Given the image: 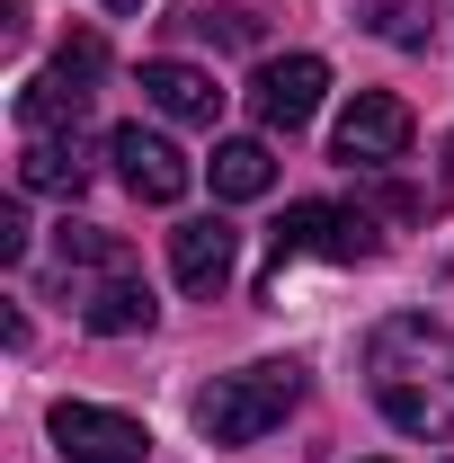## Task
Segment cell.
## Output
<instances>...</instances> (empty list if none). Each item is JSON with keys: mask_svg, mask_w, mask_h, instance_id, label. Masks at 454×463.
I'll use <instances>...</instances> for the list:
<instances>
[{"mask_svg": "<svg viewBox=\"0 0 454 463\" xmlns=\"http://www.w3.org/2000/svg\"><path fill=\"white\" fill-rule=\"evenodd\" d=\"M365 383H374V410L401 437H428V446L454 437V330L446 321H419V312L383 321L365 339Z\"/></svg>", "mask_w": 454, "mask_h": 463, "instance_id": "1", "label": "cell"}, {"mask_svg": "<svg viewBox=\"0 0 454 463\" xmlns=\"http://www.w3.org/2000/svg\"><path fill=\"white\" fill-rule=\"evenodd\" d=\"M294 402H303V365H294V356H268V365L223 374L214 392H196V428H205L214 446H259Z\"/></svg>", "mask_w": 454, "mask_h": 463, "instance_id": "2", "label": "cell"}, {"mask_svg": "<svg viewBox=\"0 0 454 463\" xmlns=\"http://www.w3.org/2000/svg\"><path fill=\"white\" fill-rule=\"evenodd\" d=\"M374 250H383V232H374L365 205L312 196V205H285V223L268 232V277H259V286H277L285 259H339V268H356V259H374Z\"/></svg>", "mask_w": 454, "mask_h": 463, "instance_id": "3", "label": "cell"}, {"mask_svg": "<svg viewBox=\"0 0 454 463\" xmlns=\"http://www.w3.org/2000/svg\"><path fill=\"white\" fill-rule=\"evenodd\" d=\"M54 455L62 463H143L152 455V428L125 419V410H99V402H54Z\"/></svg>", "mask_w": 454, "mask_h": 463, "instance_id": "4", "label": "cell"}, {"mask_svg": "<svg viewBox=\"0 0 454 463\" xmlns=\"http://www.w3.org/2000/svg\"><path fill=\"white\" fill-rule=\"evenodd\" d=\"M108 161H116V178H125L143 205H178V196L196 187V161L178 152L170 134H152V125H116V134H108Z\"/></svg>", "mask_w": 454, "mask_h": 463, "instance_id": "5", "label": "cell"}, {"mask_svg": "<svg viewBox=\"0 0 454 463\" xmlns=\"http://www.w3.org/2000/svg\"><path fill=\"white\" fill-rule=\"evenodd\" d=\"M410 108H401L393 90H356L339 108V161H356V170H393L401 152H410Z\"/></svg>", "mask_w": 454, "mask_h": 463, "instance_id": "6", "label": "cell"}, {"mask_svg": "<svg viewBox=\"0 0 454 463\" xmlns=\"http://www.w3.org/2000/svg\"><path fill=\"white\" fill-rule=\"evenodd\" d=\"M321 90H330V62H321V54H277V62H259L250 108H259V125H268V134H294V125H312Z\"/></svg>", "mask_w": 454, "mask_h": 463, "instance_id": "7", "label": "cell"}, {"mask_svg": "<svg viewBox=\"0 0 454 463\" xmlns=\"http://www.w3.org/2000/svg\"><path fill=\"white\" fill-rule=\"evenodd\" d=\"M232 268H241V232H232L223 214H196V223L170 232V277L187 294H223Z\"/></svg>", "mask_w": 454, "mask_h": 463, "instance_id": "8", "label": "cell"}, {"mask_svg": "<svg viewBox=\"0 0 454 463\" xmlns=\"http://www.w3.org/2000/svg\"><path fill=\"white\" fill-rule=\"evenodd\" d=\"M143 99L170 116V125H223V80L196 71V62H178V54L143 62Z\"/></svg>", "mask_w": 454, "mask_h": 463, "instance_id": "9", "label": "cell"}, {"mask_svg": "<svg viewBox=\"0 0 454 463\" xmlns=\"http://www.w3.org/2000/svg\"><path fill=\"white\" fill-rule=\"evenodd\" d=\"M152 312H161V303H152V286H143L134 268H125V277H99V286L80 294V330H90V339H143Z\"/></svg>", "mask_w": 454, "mask_h": 463, "instance_id": "10", "label": "cell"}, {"mask_svg": "<svg viewBox=\"0 0 454 463\" xmlns=\"http://www.w3.org/2000/svg\"><path fill=\"white\" fill-rule=\"evenodd\" d=\"M80 116H90V80H71V71H36L18 90V134L27 143L36 134H80Z\"/></svg>", "mask_w": 454, "mask_h": 463, "instance_id": "11", "label": "cell"}, {"mask_svg": "<svg viewBox=\"0 0 454 463\" xmlns=\"http://www.w3.org/2000/svg\"><path fill=\"white\" fill-rule=\"evenodd\" d=\"M90 187V161H80V143L71 134H36L27 152H18V196H80Z\"/></svg>", "mask_w": 454, "mask_h": 463, "instance_id": "12", "label": "cell"}, {"mask_svg": "<svg viewBox=\"0 0 454 463\" xmlns=\"http://www.w3.org/2000/svg\"><path fill=\"white\" fill-rule=\"evenodd\" d=\"M205 178H214V196H223V205H250V196H268V187H277V152H268L259 134H232V143H214Z\"/></svg>", "mask_w": 454, "mask_h": 463, "instance_id": "13", "label": "cell"}, {"mask_svg": "<svg viewBox=\"0 0 454 463\" xmlns=\"http://www.w3.org/2000/svg\"><path fill=\"white\" fill-rule=\"evenodd\" d=\"M54 259H62V268L125 277V241H116V232H99V223H62V232H54Z\"/></svg>", "mask_w": 454, "mask_h": 463, "instance_id": "14", "label": "cell"}, {"mask_svg": "<svg viewBox=\"0 0 454 463\" xmlns=\"http://www.w3.org/2000/svg\"><path fill=\"white\" fill-rule=\"evenodd\" d=\"M374 36H383V45H410V54H428V45H437V18H428L419 0H383V9H374Z\"/></svg>", "mask_w": 454, "mask_h": 463, "instance_id": "15", "label": "cell"}, {"mask_svg": "<svg viewBox=\"0 0 454 463\" xmlns=\"http://www.w3.org/2000/svg\"><path fill=\"white\" fill-rule=\"evenodd\" d=\"M54 71H71V80H99V71H108V45H99V36H62Z\"/></svg>", "mask_w": 454, "mask_h": 463, "instance_id": "16", "label": "cell"}, {"mask_svg": "<svg viewBox=\"0 0 454 463\" xmlns=\"http://www.w3.org/2000/svg\"><path fill=\"white\" fill-rule=\"evenodd\" d=\"M27 250H36V232H27V214H18V205H0V268H18Z\"/></svg>", "mask_w": 454, "mask_h": 463, "instance_id": "17", "label": "cell"}, {"mask_svg": "<svg viewBox=\"0 0 454 463\" xmlns=\"http://www.w3.org/2000/svg\"><path fill=\"white\" fill-rule=\"evenodd\" d=\"M446 178H454V134H446Z\"/></svg>", "mask_w": 454, "mask_h": 463, "instance_id": "18", "label": "cell"}, {"mask_svg": "<svg viewBox=\"0 0 454 463\" xmlns=\"http://www.w3.org/2000/svg\"><path fill=\"white\" fill-rule=\"evenodd\" d=\"M108 9H143V0H108Z\"/></svg>", "mask_w": 454, "mask_h": 463, "instance_id": "19", "label": "cell"}]
</instances>
